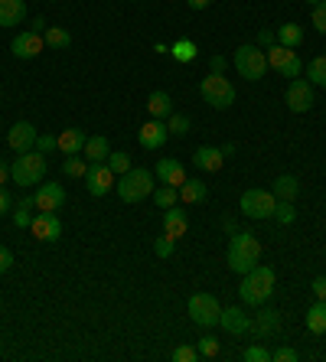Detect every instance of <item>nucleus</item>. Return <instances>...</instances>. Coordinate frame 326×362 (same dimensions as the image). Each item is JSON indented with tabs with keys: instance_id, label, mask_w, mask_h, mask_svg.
<instances>
[{
	"instance_id": "f257e3e1",
	"label": "nucleus",
	"mask_w": 326,
	"mask_h": 362,
	"mask_svg": "<svg viewBox=\"0 0 326 362\" xmlns=\"http://www.w3.org/2000/svg\"><path fill=\"white\" fill-rule=\"evenodd\" d=\"M274 268L268 264H255L248 274H242V287H238V294H242V303L248 307H261V303H268L271 294H274Z\"/></svg>"
},
{
	"instance_id": "f03ea898",
	"label": "nucleus",
	"mask_w": 326,
	"mask_h": 362,
	"mask_svg": "<svg viewBox=\"0 0 326 362\" xmlns=\"http://www.w3.org/2000/svg\"><path fill=\"white\" fill-rule=\"evenodd\" d=\"M226 258L235 274H248L255 264H261V242L255 238V232H235Z\"/></svg>"
},
{
	"instance_id": "7ed1b4c3",
	"label": "nucleus",
	"mask_w": 326,
	"mask_h": 362,
	"mask_svg": "<svg viewBox=\"0 0 326 362\" xmlns=\"http://www.w3.org/2000/svg\"><path fill=\"white\" fill-rule=\"evenodd\" d=\"M42 177H46V153H40L36 147L26 153H17V160L10 163V180L23 186V189H30L33 183H42Z\"/></svg>"
},
{
	"instance_id": "20e7f679",
	"label": "nucleus",
	"mask_w": 326,
	"mask_h": 362,
	"mask_svg": "<svg viewBox=\"0 0 326 362\" xmlns=\"http://www.w3.org/2000/svg\"><path fill=\"white\" fill-rule=\"evenodd\" d=\"M115 189H117V196H121L124 202H141V199H147V196H153L157 183H153L151 170H144V167L134 170V167H131L124 177H117Z\"/></svg>"
},
{
	"instance_id": "39448f33",
	"label": "nucleus",
	"mask_w": 326,
	"mask_h": 362,
	"mask_svg": "<svg viewBox=\"0 0 326 362\" xmlns=\"http://www.w3.org/2000/svg\"><path fill=\"white\" fill-rule=\"evenodd\" d=\"M232 66L238 69V76L242 78H248V82H261L264 72H268V52L261 49V46H255V42H245V46L235 49Z\"/></svg>"
},
{
	"instance_id": "423d86ee",
	"label": "nucleus",
	"mask_w": 326,
	"mask_h": 362,
	"mask_svg": "<svg viewBox=\"0 0 326 362\" xmlns=\"http://www.w3.org/2000/svg\"><path fill=\"white\" fill-rule=\"evenodd\" d=\"M199 95L206 105H212L216 111H226L235 105V85L228 82L222 72H212V76H206L199 82Z\"/></svg>"
},
{
	"instance_id": "0eeeda50",
	"label": "nucleus",
	"mask_w": 326,
	"mask_h": 362,
	"mask_svg": "<svg viewBox=\"0 0 326 362\" xmlns=\"http://www.w3.org/2000/svg\"><path fill=\"white\" fill-rule=\"evenodd\" d=\"M274 206H277V196L271 189H258V186H251L242 193V216L248 219H271L274 216Z\"/></svg>"
},
{
	"instance_id": "6e6552de",
	"label": "nucleus",
	"mask_w": 326,
	"mask_h": 362,
	"mask_svg": "<svg viewBox=\"0 0 326 362\" xmlns=\"http://www.w3.org/2000/svg\"><path fill=\"white\" fill-rule=\"evenodd\" d=\"M219 313H222V303L212 294H192L190 297V320L199 323V327H216Z\"/></svg>"
},
{
	"instance_id": "1a4fd4ad",
	"label": "nucleus",
	"mask_w": 326,
	"mask_h": 362,
	"mask_svg": "<svg viewBox=\"0 0 326 362\" xmlns=\"http://www.w3.org/2000/svg\"><path fill=\"white\" fill-rule=\"evenodd\" d=\"M268 66L274 69V72H281L284 78H301V72H303V62L297 59V52L281 46V42H274L268 49Z\"/></svg>"
},
{
	"instance_id": "9d476101",
	"label": "nucleus",
	"mask_w": 326,
	"mask_h": 362,
	"mask_svg": "<svg viewBox=\"0 0 326 362\" xmlns=\"http://www.w3.org/2000/svg\"><path fill=\"white\" fill-rule=\"evenodd\" d=\"M85 189L92 196H108L111 193V186L117 183V177L111 173L108 163H88V170H85Z\"/></svg>"
},
{
	"instance_id": "9b49d317",
	"label": "nucleus",
	"mask_w": 326,
	"mask_h": 362,
	"mask_svg": "<svg viewBox=\"0 0 326 362\" xmlns=\"http://www.w3.org/2000/svg\"><path fill=\"white\" fill-rule=\"evenodd\" d=\"M287 108L293 115H303V111L313 108V85L307 78H291V85H287Z\"/></svg>"
},
{
	"instance_id": "f8f14e48",
	"label": "nucleus",
	"mask_w": 326,
	"mask_h": 362,
	"mask_svg": "<svg viewBox=\"0 0 326 362\" xmlns=\"http://www.w3.org/2000/svg\"><path fill=\"white\" fill-rule=\"evenodd\" d=\"M36 137H40V131H36L30 121H17V124L7 131V147L13 153H26L36 147Z\"/></svg>"
},
{
	"instance_id": "ddd939ff",
	"label": "nucleus",
	"mask_w": 326,
	"mask_h": 362,
	"mask_svg": "<svg viewBox=\"0 0 326 362\" xmlns=\"http://www.w3.org/2000/svg\"><path fill=\"white\" fill-rule=\"evenodd\" d=\"M62 202H66V189L59 183H40L33 193V206L40 212H56L62 209Z\"/></svg>"
},
{
	"instance_id": "4468645a",
	"label": "nucleus",
	"mask_w": 326,
	"mask_h": 362,
	"mask_svg": "<svg viewBox=\"0 0 326 362\" xmlns=\"http://www.w3.org/2000/svg\"><path fill=\"white\" fill-rule=\"evenodd\" d=\"M42 46H46L42 33H33V30H26V33L13 36V42H10V52H13L17 59H36V56L42 52Z\"/></svg>"
},
{
	"instance_id": "2eb2a0df",
	"label": "nucleus",
	"mask_w": 326,
	"mask_h": 362,
	"mask_svg": "<svg viewBox=\"0 0 326 362\" xmlns=\"http://www.w3.org/2000/svg\"><path fill=\"white\" fill-rule=\"evenodd\" d=\"M219 327L226 329V333H235V337H245V333H251V317L242 313V307H222Z\"/></svg>"
},
{
	"instance_id": "dca6fc26",
	"label": "nucleus",
	"mask_w": 326,
	"mask_h": 362,
	"mask_svg": "<svg viewBox=\"0 0 326 362\" xmlns=\"http://www.w3.org/2000/svg\"><path fill=\"white\" fill-rule=\"evenodd\" d=\"M33 235L40 238V242H59V235H62V222H59L56 212H40V216H33Z\"/></svg>"
},
{
	"instance_id": "f3484780",
	"label": "nucleus",
	"mask_w": 326,
	"mask_h": 362,
	"mask_svg": "<svg viewBox=\"0 0 326 362\" xmlns=\"http://www.w3.org/2000/svg\"><path fill=\"white\" fill-rule=\"evenodd\" d=\"M167 137H170V131H167V124L163 121H147V124L137 131V141H141V147L144 151H160L163 144H167Z\"/></svg>"
},
{
	"instance_id": "a211bd4d",
	"label": "nucleus",
	"mask_w": 326,
	"mask_h": 362,
	"mask_svg": "<svg viewBox=\"0 0 326 362\" xmlns=\"http://www.w3.org/2000/svg\"><path fill=\"white\" fill-rule=\"evenodd\" d=\"M277 329H281V313L277 310H261L255 320H251V333L258 339H271V337H277Z\"/></svg>"
},
{
	"instance_id": "6ab92c4d",
	"label": "nucleus",
	"mask_w": 326,
	"mask_h": 362,
	"mask_svg": "<svg viewBox=\"0 0 326 362\" xmlns=\"http://www.w3.org/2000/svg\"><path fill=\"white\" fill-rule=\"evenodd\" d=\"M157 177H160V183H167V186H180L186 183V170H183V163L180 160H173V157H160V163H157Z\"/></svg>"
},
{
	"instance_id": "aec40b11",
	"label": "nucleus",
	"mask_w": 326,
	"mask_h": 362,
	"mask_svg": "<svg viewBox=\"0 0 326 362\" xmlns=\"http://www.w3.org/2000/svg\"><path fill=\"white\" fill-rule=\"evenodd\" d=\"M186 228H190V219H186V209H176V206H170L167 212H163V235L167 238H183Z\"/></svg>"
},
{
	"instance_id": "412c9836",
	"label": "nucleus",
	"mask_w": 326,
	"mask_h": 362,
	"mask_svg": "<svg viewBox=\"0 0 326 362\" xmlns=\"http://www.w3.org/2000/svg\"><path fill=\"white\" fill-rule=\"evenodd\" d=\"M85 131H78V127H66V131H59V151L66 153V157H78V153L85 151Z\"/></svg>"
},
{
	"instance_id": "4be33fe9",
	"label": "nucleus",
	"mask_w": 326,
	"mask_h": 362,
	"mask_svg": "<svg viewBox=\"0 0 326 362\" xmlns=\"http://www.w3.org/2000/svg\"><path fill=\"white\" fill-rule=\"evenodd\" d=\"M206 199H209V186L202 183V180H186L180 186V202H186V206H199Z\"/></svg>"
},
{
	"instance_id": "5701e85b",
	"label": "nucleus",
	"mask_w": 326,
	"mask_h": 362,
	"mask_svg": "<svg viewBox=\"0 0 326 362\" xmlns=\"http://www.w3.org/2000/svg\"><path fill=\"white\" fill-rule=\"evenodd\" d=\"M85 160L88 163H105L108 160V153H111V144L108 137H101V134H92L88 141H85Z\"/></svg>"
},
{
	"instance_id": "b1692460",
	"label": "nucleus",
	"mask_w": 326,
	"mask_h": 362,
	"mask_svg": "<svg viewBox=\"0 0 326 362\" xmlns=\"http://www.w3.org/2000/svg\"><path fill=\"white\" fill-rule=\"evenodd\" d=\"M26 17L23 0H0V26H17Z\"/></svg>"
},
{
	"instance_id": "393cba45",
	"label": "nucleus",
	"mask_w": 326,
	"mask_h": 362,
	"mask_svg": "<svg viewBox=\"0 0 326 362\" xmlns=\"http://www.w3.org/2000/svg\"><path fill=\"white\" fill-rule=\"evenodd\" d=\"M222 160H226V157H222L219 147H199V151L192 153V163L199 170H206V173H216V170L222 167Z\"/></svg>"
},
{
	"instance_id": "a878e982",
	"label": "nucleus",
	"mask_w": 326,
	"mask_h": 362,
	"mask_svg": "<svg viewBox=\"0 0 326 362\" xmlns=\"http://www.w3.org/2000/svg\"><path fill=\"white\" fill-rule=\"evenodd\" d=\"M147 111H151V118L163 121L173 115V98H170L167 92H151V98H147Z\"/></svg>"
},
{
	"instance_id": "bb28decb",
	"label": "nucleus",
	"mask_w": 326,
	"mask_h": 362,
	"mask_svg": "<svg viewBox=\"0 0 326 362\" xmlns=\"http://www.w3.org/2000/svg\"><path fill=\"white\" fill-rule=\"evenodd\" d=\"M271 193H274L277 199L293 202V199H297V193H301V183H297V177L284 173V177H277V180H274V186H271Z\"/></svg>"
},
{
	"instance_id": "cd10ccee",
	"label": "nucleus",
	"mask_w": 326,
	"mask_h": 362,
	"mask_svg": "<svg viewBox=\"0 0 326 362\" xmlns=\"http://www.w3.org/2000/svg\"><path fill=\"white\" fill-rule=\"evenodd\" d=\"M307 329L313 337H323L326 333V300H317L307 310Z\"/></svg>"
},
{
	"instance_id": "c85d7f7f",
	"label": "nucleus",
	"mask_w": 326,
	"mask_h": 362,
	"mask_svg": "<svg viewBox=\"0 0 326 362\" xmlns=\"http://www.w3.org/2000/svg\"><path fill=\"white\" fill-rule=\"evenodd\" d=\"M277 42L287 46V49H297V46L303 42V30L297 23H284L281 30H277Z\"/></svg>"
},
{
	"instance_id": "c756f323",
	"label": "nucleus",
	"mask_w": 326,
	"mask_h": 362,
	"mask_svg": "<svg viewBox=\"0 0 326 362\" xmlns=\"http://www.w3.org/2000/svg\"><path fill=\"white\" fill-rule=\"evenodd\" d=\"M42 40H46V46H52V49H66V46H72V33L62 30V26H46Z\"/></svg>"
},
{
	"instance_id": "7c9ffc66",
	"label": "nucleus",
	"mask_w": 326,
	"mask_h": 362,
	"mask_svg": "<svg viewBox=\"0 0 326 362\" xmlns=\"http://www.w3.org/2000/svg\"><path fill=\"white\" fill-rule=\"evenodd\" d=\"M196 42L192 40H176V42H170V56H173L176 62H192L196 59Z\"/></svg>"
},
{
	"instance_id": "2f4dec72",
	"label": "nucleus",
	"mask_w": 326,
	"mask_h": 362,
	"mask_svg": "<svg viewBox=\"0 0 326 362\" xmlns=\"http://www.w3.org/2000/svg\"><path fill=\"white\" fill-rule=\"evenodd\" d=\"M153 202H157L160 209H170V206H176V202H180V189H176V186H157V189H153Z\"/></svg>"
},
{
	"instance_id": "473e14b6",
	"label": "nucleus",
	"mask_w": 326,
	"mask_h": 362,
	"mask_svg": "<svg viewBox=\"0 0 326 362\" xmlns=\"http://www.w3.org/2000/svg\"><path fill=\"white\" fill-rule=\"evenodd\" d=\"M307 82L326 88V56H317V59L307 66Z\"/></svg>"
},
{
	"instance_id": "72a5a7b5",
	"label": "nucleus",
	"mask_w": 326,
	"mask_h": 362,
	"mask_svg": "<svg viewBox=\"0 0 326 362\" xmlns=\"http://www.w3.org/2000/svg\"><path fill=\"white\" fill-rule=\"evenodd\" d=\"M271 219H277L281 226H291L293 219H297V209H293V202H287V199H277V206H274V216Z\"/></svg>"
},
{
	"instance_id": "f704fd0d",
	"label": "nucleus",
	"mask_w": 326,
	"mask_h": 362,
	"mask_svg": "<svg viewBox=\"0 0 326 362\" xmlns=\"http://www.w3.org/2000/svg\"><path fill=\"white\" fill-rule=\"evenodd\" d=\"M111 167V173L115 177H124L127 170H131V157H127L124 151H117V153H108V160H105Z\"/></svg>"
},
{
	"instance_id": "c9c22d12",
	"label": "nucleus",
	"mask_w": 326,
	"mask_h": 362,
	"mask_svg": "<svg viewBox=\"0 0 326 362\" xmlns=\"http://www.w3.org/2000/svg\"><path fill=\"white\" fill-rule=\"evenodd\" d=\"M167 131L173 137H186V134H190V118H186V115H176V111H173V115L167 118Z\"/></svg>"
},
{
	"instance_id": "e433bc0d",
	"label": "nucleus",
	"mask_w": 326,
	"mask_h": 362,
	"mask_svg": "<svg viewBox=\"0 0 326 362\" xmlns=\"http://www.w3.org/2000/svg\"><path fill=\"white\" fill-rule=\"evenodd\" d=\"M85 160H82V153H78V157H66V163H62V173H66V177H85Z\"/></svg>"
},
{
	"instance_id": "4c0bfd02",
	"label": "nucleus",
	"mask_w": 326,
	"mask_h": 362,
	"mask_svg": "<svg viewBox=\"0 0 326 362\" xmlns=\"http://www.w3.org/2000/svg\"><path fill=\"white\" fill-rule=\"evenodd\" d=\"M242 362H271V349H264V346H248L242 353Z\"/></svg>"
},
{
	"instance_id": "58836bf2",
	"label": "nucleus",
	"mask_w": 326,
	"mask_h": 362,
	"mask_svg": "<svg viewBox=\"0 0 326 362\" xmlns=\"http://www.w3.org/2000/svg\"><path fill=\"white\" fill-rule=\"evenodd\" d=\"M196 359H199L196 346H176L173 349V362H196Z\"/></svg>"
},
{
	"instance_id": "ea45409f",
	"label": "nucleus",
	"mask_w": 326,
	"mask_h": 362,
	"mask_svg": "<svg viewBox=\"0 0 326 362\" xmlns=\"http://www.w3.org/2000/svg\"><path fill=\"white\" fill-rule=\"evenodd\" d=\"M173 248H176V242H173V238H167V235H160L157 242H153V252H157V258H170V255H173Z\"/></svg>"
},
{
	"instance_id": "a19ab883",
	"label": "nucleus",
	"mask_w": 326,
	"mask_h": 362,
	"mask_svg": "<svg viewBox=\"0 0 326 362\" xmlns=\"http://www.w3.org/2000/svg\"><path fill=\"white\" fill-rule=\"evenodd\" d=\"M301 356H297V349L293 346H281V349H274L271 353V362H297Z\"/></svg>"
},
{
	"instance_id": "79ce46f5",
	"label": "nucleus",
	"mask_w": 326,
	"mask_h": 362,
	"mask_svg": "<svg viewBox=\"0 0 326 362\" xmlns=\"http://www.w3.org/2000/svg\"><path fill=\"white\" fill-rule=\"evenodd\" d=\"M196 349H199V356H209V359H212V356L219 353V339L216 337H202Z\"/></svg>"
},
{
	"instance_id": "37998d69",
	"label": "nucleus",
	"mask_w": 326,
	"mask_h": 362,
	"mask_svg": "<svg viewBox=\"0 0 326 362\" xmlns=\"http://www.w3.org/2000/svg\"><path fill=\"white\" fill-rule=\"evenodd\" d=\"M59 147V137H52V134H40L36 137V151L40 153H50V151H56Z\"/></svg>"
},
{
	"instance_id": "c03bdc74",
	"label": "nucleus",
	"mask_w": 326,
	"mask_h": 362,
	"mask_svg": "<svg viewBox=\"0 0 326 362\" xmlns=\"http://www.w3.org/2000/svg\"><path fill=\"white\" fill-rule=\"evenodd\" d=\"M313 26H317L320 33H326V0H320L317 7H313Z\"/></svg>"
},
{
	"instance_id": "a18cd8bd",
	"label": "nucleus",
	"mask_w": 326,
	"mask_h": 362,
	"mask_svg": "<svg viewBox=\"0 0 326 362\" xmlns=\"http://www.w3.org/2000/svg\"><path fill=\"white\" fill-rule=\"evenodd\" d=\"M13 226H17V228H30V226H33L30 209H23V206H20V209H13Z\"/></svg>"
},
{
	"instance_id": "49530a36",
	"label": "nucleus",
	"mask_w": 326,
	"mask_h": 362,
	"mask_svg": "<svg viewBox=\"0 0 326 362\" xmlns=\"http://www.w3.org/2000/svg\"><path fill=\"white\" fill-rule=\"evenodd\" d=\"M10 209H13V196H10L7 189H4V186H0V216H7Z\"/></svg>"
},
{
	"instance_id": "de8ad7c7",
	"label": "nucleus",
	"mask_w": 326,
	"mask_h": 362,
	"mask_svg": "<svg viewBox=\"0 0 326 362\" xmlns=\"http://www.w3.org/2000/svg\"><path fill=\"white\" fill-rule=\"evenodd\" d=\"M10 268H13V255H10L7 248H4V245H0V274H7Z\"/></svg>"
},
{
	"instance_id": "09e8293b",
	"label": "nucleus",
	"mask_w": 326,
	"mask_h": 362,
	"mask_svg": "<svg viewBox=\"0 0 326 362\" xmlns=\"http://www.w3.org/2000/svg\"><path fill=\"white\" fill-rule=\"evenodd\" d=\"M277 42V33H271V30H261L258 33V46H264V49H271Z\"/></svg>"
},
{
	"instance_id": "8fccbe9b",
	"label": "nucleus",
	"mask_w": 326,
	"mask_h": 362,
	"mask_svg": "<svg viewBox=\"0 0 326 362\" xmlns=\"http://www.w3.org/2000/svg\"><path fill=\"white\" fill-rule=\"evenodd\" d=\"M310 291H313V297H317V300H326V278H317L313 284H310Z\"/></svg>"
},
{
	"instance_id": "3c124183",
	"label": "nucleus",
	"mask_w": 326,
	"mask_h": 362,
	"mask_svg": "<svg viewBox=\"0 0 326 362\" xmlns=\"http://www.w3.org/2000/svg\"><path fill=\"white\" fill-rule=\"evenodd\" d=\"M226 66H228V62L222 59V56H212V59H209V69H212V72H226Z\"/></svg>"
},
{
	"instance_id": "603ef678",
	"label": "nucleus",
	"mask_w": 326,
	"mask_h": 362,
	"mask_svg": "<svg viewBox=\"0 0 326 362\" xmlns=\"http://www.w3.org/2000/svg\"><path fill=\"white\" fill-rule=\"evenodd\" d=\"M190 4V10H206L209 7V0H186Z\"/></svg>"
},
{
	"instance_id": "864d4df0",
	"label": "nucleus",
	"mask_w": 326,
	"mask_h": 362,
	"mask_svg": "<svg viewBox=\"0 0 326 362\" xmlns=\"http://www.w3.org/2000/svg\"><path fill=\"white\" fill-rule=\"evenodd\" d=\"M33 33H46V20L42 17H33Z\"/></svg>"
},
{
	"instance_id": "5fc2aeb1",
	"label": "nucleus",
	"mask_w": 326,
	"mask_h": 362,
	"mask_svg": "<svg viewBox=\"0 0 326 362\" xmlns=\"http://www.w3.org/2000/svg\"><path fill=\"white\" fill-rule=\"evenodd\" d=\"M7 177H10V167H7V163H4V160H0V186L7 183Z\"/></svg>"
},
{
	"instance_id": "6e6d98bb",
	"label": "nucleus",
	"mask_w": 326,
	"mask_h": 362,
	"mask_svg": "<svg viewBox=\"0 0 326 362\" xmlns=\"http://www.w3.org/2000/svg\"><path fill=\"white\" fill-rule=\"evenodd\" d=\"M219 151H222V157H232V153H235V144H226V147H219Z\"/></svg>"
},
{
	"instance_id": "4d7b16f0",
	"label": "nucleus",
	"mask_w": 326,
	"mask_h": 362,
	"mask_svg": "<svg viewBox=\"0 0 326 362\" xmlns=\"http://www.w3.org/2000/svg\"><path fill=\"white\" fill-rule=\"evenodd\" d=\"M307 4H313V7H317V4H320V0H307Z\"/></svg>"
}]
</instances>
